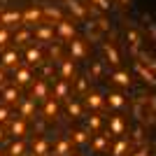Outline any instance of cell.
Wrapping results in <instances>:
<instances>
[{
  "label": "cell",
  "mask_w": 156,
  "mask_h": 156,
  "mask_svg": "<svg viewBox=\"0 0 156 156\" xmlns=\"http://www.w3.org/2000/svg\"><path fill=\"white\" fill-rule=\"evenodd\" d=\"M30 98H33V100H44V98H47V82H44L42 77L33 82V86H30Z\"/></svg>",
  "instance_id": "obj_1"
},
{
  "label": "cell",
  "mask_w": 156,
  "mask_h": 156,
  "mask_svg": "<svg viewBox=\"0 0 156 156\" xmlns=\"http://www.w3.org/2000/svg\"><path fill=\"white\" fill-rule=\"evenodd\" d=\"M5 128L9 130L12 135L21 137V135H23V133H26V121H23V119H21V117H16V119H9V121H7V124H5Z\"/></svg>",
  "instance_id": "obj_2"
},
{
  "label": "cell",
  "mask_w": 156,
  "mask_h": 156,
  "mask_svg": "<svg viewBox=\"0 0 156 156\" xmlns=\"http://www.w3.org/2000/svg\"><path fill=\"white\" fill-rule=\"evenodd\" d=\"M135 70H137V75H140V77H142L149 86H156V75L142 63V61H135Z\"/></svg>",
  "instance_id": "obj_3"
},
{
  "label": "cell",
  "mask_w": 156,
  "mask_h": 156,
  "mask_svg": "<svg viewBox=\"0 0 156 156\" xmlns=\"http://www.w3.org/2000/svg\"><path fill=\"white\" fill-rule=\"evenodd\" d=\"M137 144H130L128 140H124V137H119L117 142H114V147H112V156H124L126 151H133Z\"/></svg>",
  "instance_id": "obj_4"
},
{
  "label": "cell",
  "mask_w": 156,
  "mask_h": 156,
  "mask_svg": "<svg viewBox=\"0 0 156 156\" xmlns=\"http://www.w3.org/2000/svg\"><path fill=\"white\" fill-rule=\"evenodd\" d=\"M84 103L89 105V107H93V110H100V107H103L107 100H105V98L100 96L98 91H89V93L84 96Z\"/></svg>",
  "instance_id": "obj_5"
},
{
  "label": "cell",
  "mask_w": 156,
  "mask_h": 156,
  "mask_svg": "<svg viewBox=\"0 0 156 156\" xmlns=\"http://www.w3.org/2000/svg\"><path fill=\"white\" fill-rule=\"evenodd\" d=\"M0 61H2V68H14V70H16V63H19V51H16V49H7V51L0 56Z\"/></svg>",
  "instance_id": "obj_6"
},
{
  "label": "cell",
  "mask_w": 156,
  "mask_h": 156,
  "mask_svg": "<svg viewBox=\"0 0 156 156\" xmlns=\"http://www.w3.org/2000/svg\"><path fill=\"white\" fill-rule=\"evenodd\" d=\"M86 56V47H84V42L82 40H72L70 42V58H84Z\"/></svg>",
  "instance_id": "obj_7"
},
{
  "label": "cell",
  "mask_w": 156,
  "mask_h": 156,
  "mask_svg": "<svg viewBox=\"0 0 156 156\" xmlns=\"http://www.w3.org/2000/svg\"><path fill=\"white\" fill-rule=\"evenodd\" d=\"M33 156H49V140L40 137L33 142Z\"/></svg>",
  "instance_id": "obj_8"
},
{
  "label": "cell",
  "mask_w": 156,
  "mask_h": 156,
  "mask_svg": "<svg viewBox=\"0 0 156 156\" xmlns=\"http://www.w3.org/2000/svg\"><path fill=\"white\" fill-rule=\"evenodd\" d=\"M56 30H58V35L61 37H70V40H75V26H72L70 21H58L56 23Z\"/></svg>",
  "instance_id": "obj_9"
},
{
  "label": "cell",
  "mask_w": 156,
  "mask_h": 156,
  "mask_svg": "<svg viewBox=\"0 0 156 156\" xmlns=\"http://www.w3.org/2000/svg\"><path fill=\"white\" fill-rule=\"evenodd\" d=\"M65 5H68V9H70L75 16H79V19H84L86 14H89V9H86V7H82V2H79V0H65Z\"/></svg>",
  "instance_id": "obj_10"
},
{
  "label": "cell",
  "mask_w": 156,
  "mask_h": 156,
  "mask_svg": "<svg viewBox=\"0 0 156 156\" xmlns=\"http://www.w3.org/2000/svg\"><path fill=\"white\" fill-rule=\"evenodd\" d=\"M30 79H33V75H30V70H28V68H16V70H14V82H16L19 86L28 84Z\"/></svg>",
  "instance_id": "obj_11"
},
{
  "label": "cell",
  "mask_w": 156,
  "mask_h": 156,
  "mask_svg": "<svg viewBox=\"0 0 156 156\" xmlns=\"http://www.w3.org/2000/svg\"><path fill=\"white\" fill-rule=\"evenodd\" d=\"M124 119L119 117V114H114V117H110V133L112 135H121L124 133Z\"/></svg>",
  "instance_id": "obj_12"
},
{
  "label": "cell",
  "mask_w": 156,
  "mask_h": 156,
  "mask_svg": "<svg viewBox=\"0 0 156 156\" xmlns=\"http://www.w3.org/2000/svg\"><path fill=\"white\" fill-rule=\"evenodd\" d=\"M70 144H72L70 137H61L58 142H56V149H54V154H56V156H68V154H70Z\"/></svg>",
  "instance_id": "obj_13"
},
{
  "label": "cell",
  "mask_w": 156,
  "mask_h": 156,
  "mask_svg": "<svg viewBox=\"0 0 156 156\" xmlns=\"http://www.w3.org/2000/svg\"><path fill=\"white\" fill-rule=\"evenodd\" d=\"M2 100H5L7 105H12L19 100V86H7V89H2Z\"/></svg>",
  "instance_id": "obj_14"
},
{
  "label": "cell",
  "mask_w": 156,
  "mask_h": 156,
  "mask_svg": "<svg viewBox=\"0 0 156 156\" xmlns=\"http://www.w3.org/2000/svg\"><path fill=\"white\" fill-rule=\"evenodd\" d=\"M124 96H121V93L119 91H110L107 93V105H110V107H114V110H119V107H124Z\"/></svg>",
  "instance_id": "obj_15"
},
{
  "label": "cell",
  "mask_w": 156,
  "mask_h": 156,
  "mask_svg": "<svg viewBox=\"0 0 156 156\" xmlns=\"http://www.w3.org/2000/svg\"><path fill=\"white\" fill-rule=\"evenodd\" d=\"M26 63L28 65H42L44 58H42V54H40L37 49H28L26 51Z\"/></svg>",
  "instance_id": "obj_16"
},
{
  "label": "cell",
  "mask_w": 156,
  "mask_h": 156,
  "mask_svg": "<svg viewBox=\"0 0 156 156\" xmlns=\"http://www.w3.org/2000/svg\"><path fill=\"white\" fill-rule=\"evenodd\" d=\"M112 82L114 84H119V86H128L130 84V77H128V72H124V70H117V72H112Z\"/></svg>",
  "instance_id": "obj_17"
},
{
  "label": "cell",
  "mask_w": 156,
  "mask_h": 156,
  "mask_svg": "<svg viewBox=\"0 0 156 156\" xmlns=\"http://www.w3.org/2000/svg\"><path fill=\"white\" fill-rule=\"evenodd\" d=\"M42 19V12H40L37 7H30V9H26V12L21 14V21H26V23H30V21H40Z\"/></svg>",
  "instance_id": "obj_18"
},
{
  "label": "cell",
  "mask_w": 156,
  "mask_h": 156,
  "mask_svg": "<svg viewBox=\"0 0 156 156\" xmlns=\"http://www.w3.org/2000/svg\"><path fill=\"white\" fill-rule=\"evenodd\" d=\"M21 117H33V112H35V100L33 98H26V100H21Z\"/></svg>",
  "instance_id": "obj_19"
},
{
  "label": "cell",
  "mask_w": 156,
  "mask_h": 156,
  "mask_svg": "<svg viewBox=\"0 0 156 156\" xmlns=\"http://www.w3.org/2000/svg\"><path fill=\"white\" fill-rule=\"evenodd\" d=\"M103 49H105V56L110 58V63L117 65V63H119V54H117V49H114V44H112V42H105Z\"/></svg>",
  "instance_id": "obj_20"
},
{
  "label": "cell",
  "mask_w": 156,
  "mask_h": 156,
  "mask_svg": "<svg viewBox=\"0 0 156 156\" xmlns=\"http://www.w3.org/2000/svg\"><path fill=\"white\" fill-rule=\"evenodd\" d=\"M23 151H26V142H23V140H16V142H12V144H9L7 154H9V156H21Z\"/></svg>",
  "instance_id": "obj_21"
},
{
  "label": "cell",
  "mask_w": 156,
  "mask_h": 156,
  "mask_svg": "<svg viewBox=\"0 0 156 156\" xmlns=\"http://www.w3.org/2000/svg\"><path fill=\"white\" fill-rule=\"evenodd\" d=\"M72 70H75V63H72V58H63V63H61V77L68 82V77L72 75Z\"/></svg>",
  "instance_id": "obj_22"
},
{
  "label": "cell",
  "mask_w": 156,
  "mask_h": 156,
  "mask_svg": "<svg viewBox=\"0 0 156 156\" xmlns=\"http://www.w3.org/2000/svg\"><path fill=\"white\" fill-rule=\"evenodd\" d=\"M42 14H47L49 19H56V23H58V21H63V16H61V9H58V7L44 5V7H42Z\"/></svg>",
  "instance_id": "obj_23"
},
{
  "label": "cell",
  "mask_w": 156,
  "mask_h": 156,
  "mask_svg": "<svg viewBox=\"0 0 156 156\" xmlns=\"http://www.w3.org/2000/svg\"><path fill=\"white\" fill-rule=\"evenodd\" d=\"M70 135H72L70 140H75V142H77V144H86V142H89V133H86V130H82V128L72 130Z\"/></svg>",
  "instance_id": "obj_24"
},
{
  "label": "cell",
  "mask_w": 156,
  "mask_h": 156,
  "mask_svg": "<svg viewBox=\"0 0 156 156\" xmlns=\"http://www.w3.org/2000/svg\"><path fill=\"white\" fill-rule=\"evenodd\" d=\"M107 137H110V135H96V137H93V142H91V147L96 151H105V147H107Z\"/></svg>",
  "instance_id": "obj_25"
},
{
  "label": "cell",
  "mask_w": 156,
  "mask_h": 156,
  "mask_svg": "<svg viewBox=\"0 0 156 156\" xmlns=\"http://www.w3.org/2000/svg\"><path fill=\"white\" fill-rule=\"evenodd\" d=\"M65 96H68V82L61 79L58 84L54 86V98H65Z\"/></svg>",
  "instance_id": "obj_26"
},
{
  "label": "cell",
  "mask_w": 156,
  "mask_h": 156,
  "mask_svg": "<svg viewBox=\"0 0 156 156\" xmlns=\"http://www.w3.org/2000/svg\"><path fill=\"white\" fill-rule=\"evenodd\" d=\"M58 114V103L56 100H47L44 103V117H56Z\"/></svg>",
  "instance_id": "obj_27"
},
{
  "label": "cell",
  "mask_w": 156,
  "mask_h": 156,
  "mask_svg": "<svg viewBox=\"0 0 156 156\" xmlns=\"http://www.w3.org/2000/svg\"><path fill=\"white\" fill-rule=\"evenodd\" d=\"M14 21H21V14L19 12H5V14H0V23H14Z\"/></svg>",
  "instance_id": "obj_28"
},
{
  "label": "cell",
  "mask_w": 156,
  "mask_h": 156,
  "mask_svg": "<svg viewBox=\"0 0 156 156\" xmlns=\"http://www.w3.org/2000/svg\"><path fill=\"white\" fill-rule=\"evenodd\" d=\"M35 35H37L40 40H51L54 37V30L49 26H42V28H37V30H35Z\"/></svg>",
  "instance_id": "obj_29"
},
{
  "label": "cell",
  "mask_w": 156,
  "mask_h": 156,
  "mask_svg": "<svg viewBox=\"0 0 156 156\" xmlns=\"http://www.w3.org/2000/svg\"><path fill=\"white\" fill-rule=\"evenodd\" d=\"M68 114H70V117H82V107H79V103L68 100Z\"/></svg>",
  "instance_id": "obj_30"
},
{
  "label": "cell",
  "mask_w": 156,
  "mask_h": 156,
  "mask_svg": "<svg viewBox=\"0 0 156 156\" xmlns=\"http://www.w3.org/2000/svg\"><path fill=\"white\" fill-rule=\"evenodd\" d=\"M100 121H103V119H100V114H91V117L86 119V126H89L91 130H98V128H100Z\"/></svg>",
  "instance_id": "obj_31"
},
{
  "label": "cell",
  "mask_w": 156,
  "mask_h": 156,
  "mask_svg": "<svg viewBox=\"0 0 156 156\" xmlns=\"http://www.w3.org/2000/svg\"><path fill=\"white\" fill-rule=\"evenodd\" d=\"M128 42L133 49H137V44H140V33L137 30H128Z\"/></svg>",
  "instance_id": "obj_32"
},
{
  "label": "cell",
  "mask_w": 156,
  "mask_h": 156,
  "mask_svg": "<svg viewBox=\"0 0 156 156\" xmlns=\"http://www.w3.org/2000/svg\"><path fill=\"white\" fill-rule=\"evenodd\" d=\"M7 121H9V107L0 103V124H7Z\"/></svg>",
  "instance_id": "obj_33"
},
{
  "label": "cell",
  "mask_w": 156,
  "mask_h": 156,
  "mask_svg": "<svg viewBox=\"0 0 156 156\" xmlns=\"http://www.w3.org/2000/svg\"><path fill=\"white\" fill-rule=\"evenodd\" d=\"M28 37H30V30H28V28H23V30H19L16 35H14V42L19 44V42H26Z\"/></svg>",
  "instance_id": "obj_34"
},
{
  "label": "cell",
  "mask_w": 156,
  "mask_h": 156,
  "mask_svg": "<svg viewBox=\"0 0 156 156\" xmlns=\"http://www.w3.org/2000/svg\"><path fill=\"white\" fill-rule=\"evenodd\" d=\"M77 91L79 93H89L86 91V79L84 77H77Z\"/></svg>",
  "instance_id": "obj_35"
},
{
  "label": "cell",
  "mask_w": 156,
  "mask_h": 156,
  "mask_svg": "<svg viewBox=\"0 0 156 156\" xmlns=\"http://www.w3.org/2000/svg\"><path fill=\"white\" fill-rule=\"evenodd\" d=\"M49 75H51V63H49V61H44V63H42V79L49 77Z\"/></svg>",
  "instance_id": "obj_36"
},
{
  "label": "cell",
  "mask_w": 156,
  "mask_h": 156,
  "mask_svg": "<svg viewBox=\"0 0 156 156\" xmlns=\"http://www.w3.org/2000/svg\"><path fill=\"white\" fill-rule=\"evenodd\" d=\"M144 21H149L147 26H149V33H151V37H154V42H156V23H151V19L147 16V14H144Z\"/></svg>",
  "instance_id": "obj_37"
},
{
  "label": "cell",
  "mask_w": 156,
  "mask_h": 156,
  "mask_svg": "<svg viewBox=\"0 0 156 156\" xmlns=\"http://www.w3.org/2000/svg\"><path fill=\"white\" fill-rule=\"evenodd\" d=\"M133 137H135V144L142 140V126H135V128H133Z\"/></svg>",
  "instance_id": "obj_38"
},
{
  "label": "cell",
  "mask_w": 156,
  "mask_h": 156,
  "mask_svg": "<svg viewBox=\"0 0 156 156\" xmlns=\"http://www.w3.org/2000/svg\"><path fill=\"white\" fill-rule=\"evenodd\" d=\"M133 156H149V147H147V144H144V147H140Z\"/></svg>",
  "instance_id": "obj_39"
},
{
  "label": "cell",
  "mask_w": 156,
  "mask_h": 156,
  "mask_svg": "<svg viewBox=\"0 0 156 156\" xmlns=\"http://www.w3.org/2000/svg\"><path fill=\"white\" fill-rule=\"evenodd\" d=\"M7 37H9V33H7L5 28H0V47H2V44L7 42Z\"/></svg>",
  "instance_id": "obj_40"
},
{
  "label": "cell",
  "mask_w": 156,
  "mask_h": 156,
  "mask_svg": "<svg viewBox=\"0 0 156 156\" xmlns=\"http://www.w3.org/2000/svg\"><path fill=\"white\" fill-rule=\"evenodd\" d=\"M93 2H96L100 9H107V7H110V0H93Z\"/></svg>",
  "instance_id": "obj_41"
},
{
  "label": "cell",
  "mask_w": 156,
  "mask_h": 156,
  "mask_svg": "<svg viewBox=\"0 0 156 156\" xmlns=\"http://www.w3.org/2000/svg\"><path fill=\"white\" fill-rule=\"evenodd\" d=\"M149 107H151V114H156V96H149Z\"/></svg>",
  "instance_id": "obj_42"
},
{
  "label": "cell",
  "mask_w": 156,
  "mask_h": 156,
  "mask_svg": "<svg viewBox=\"0 0 156 156\" xmlns=\"http://www.w3.org/2000/svg\"><path fill=\"white\" fill-rule=\"evenodd\" d=\"M91 72H93V77H98V75H100V63H93L91 65Z\"/></svg>",
  "instance_id": "obj_43"
},
{
  "label": "cell",
  "mask_w": 156,
  "mask_h": 156,
  "mask_svg": "<svg viewBox=\"0 0 156 156\" xmlns=\"http://www.w3.org/2000/svg\"><path fill=\"white\" fill-rule=\"evenodd\" d=\"M5 70H7V68H2V65H0V84H2V79H5Z\"/></svg>",
  "instance_id": "obj_44"
},
{
  "label": "cell",
  "mask_w": 156,
  "mask_h": 156,
  "mask_svg": "<svg viewBox=\"0 0 156 156\" xmlns=\"http://www.w3.org/2000/svg\"><path fill=\"white\" fill-rule=\"evenodd\" d=\"M5 133H7V128H5V126H0V140H5Z\"/></svg>",
  "instance_id": "obj_45"
},
{
  "label": "cell",
  "mask_w": 156,
  "mask_h": 156,
  "mask_svg": "<svg viewBox=\"0 0 156 156\" xmlns=\"http://www.w3.org/2000/svg\"><path fill=\"white\" fill-rule=\"evenodd\" d=\"M119 2H130V0H119Z\"/></svg>",
  "instance_id": "obj_46"
},
{
  "label": "cell",
  "mask_w": 156,
  "mask_h": 156,
  "mask_svg": "<svg viewBox=\"0 0 156 156\" xmlns=\"http://www.w3.org/2000/svg\"><path fill=\"white\" fill-rule=\"evenodd\" d=\"M0 156H2V149H0Z\"/></svg>",
  "instance_id": "obj_47"
},
{
  "label": "cell",
  "mask_w": 156,
  "mask_h": 156,
  "mask_svg": "<svg viewBox=\"0 0 156 156\" xmlns=\"http://www.w3.org/2000/svg\"><path fill=\"white\" fill-rule=\"evenodd\" d=\"M49 156H56V154H49Z\"/></svg>",
  "instance_id": "obj_48"
},
{
  "label": "cell",
  "mask_w": 156,
  "mask_h": 156,
  "mask_svg": "<svg viewBox=\"0 0 156 156\" xmlns=\"http://www.w3.org/2000/svg\"><path fill=\"white\" fill-rule=\"evenodd\" d=\"M72 156H77V154H72Z\"/></svg>",
  "instance_id": "obj_49"
}]
</instances>
